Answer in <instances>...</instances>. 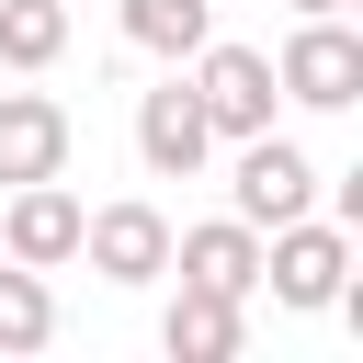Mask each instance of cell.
<instances>
[{
  "label": "cell",
  "mask_w": 363,
  "mask_h": 363,
  "mask_svg": "<svg viewBox=\"0 0 363 363\" xmlns=\"http://www.w3.org/2000/svg\"><path fill=\"white\" fill-rule=\"evenodd\" d=\"M79 193H68V170L57 182H11V216H0V261H23V272H57V261H79Z\"/></svg>",
  "instance_id": "obj_6"
},
{
  "label": "cell",
  "mask_w": 363,
  "mask_h": 363,
  "mask_svg": "<svg viewBox=\"0 0 363 363\" xmlns=\"http://www.w3.org/2000/svg\"><path fill=\"white\" fill-rule=\"evenodd\" d=\"M261 284H272V306H340V284H352V227H340V216H284V227H261Z\"/></svg>",
  "instance_id": "obj_2"
},
{
  "label": "cell",
  "mask_w": 363,
  "mask_h": 363,
  "mask_svg": "<svg viewBox=\"0 0 363 363\" xmlns=\"http://www.w3.org/2000/svg\"><path fill=\"white\" fill-rule=\"evenodd\" d=\"M68 170V102L0 91V182H57Z\"/></svg>",
  "instance_id": "obj_9"
},
{
  "label": "cell",
  "mask_w": 363,
  "mask_h": 363,
  "mask_svg": "<svg viewBox=\"0 0 363 363\" xmlns=\"http://www.w3.org/2000/svg\"><path fill=\"white\" fill-rule=\"evenodd\" d=\"M284 11H340V0H284Z\"/></svg>",
  "instance_id": "obj_14"
},
{
  "label": "cell",
  "mask_w": 363,
  "mask_h": 363,
  "mask_svg": "<svg viewBox=\"0 0 363 363\" xmlns=\"http://www.w3.org/2000/svg\"><path fill=\"white\" fill-rule=\"evenodd\" d=\"M193 102H204L216 136H261L284 91H272V57H261V45H216V34H204V45H193Z\"/></svg>",
  "instance_id": "obj_4"
},
{
  "label": "cell",
  "mask_w": 363,
  "mask_h": 363,
  "mask_svg": "<svg viewBox=\"0 0 363 363\" xmlns=\"http://www.w3.org/2000/svg\"><path fill=\"white\" fill-rule=\"evenodd\" d=\"M238 295H204V284H182L170 295V318H159V352L170 363H238Z\"/></svg>",
  "instance_id": "obj_10"
},
{
  "label": "cell",
  "mask_w": 363,
  "mask_h": 363,
  "mask_svg": "<svg viewBox=\"0 0 363 363\" xmlns=\"http://www.w3.org/2000/svg\"><path fill=\"white\" fill-rule=\"evenodd\" d=\"M79 261H91L102 284H159V272H170V216L136 204V193H125V204H91V216H79Z\"/></svg>",
  "instance_id": "obj_5"
},
{
  "label": "cell",
  "mask_w": 363,
  "mask_h": 363,
  "mask_svg": "<svg viewBox=\"0 0 363 363\" xmlns=\"http://www.w3.org/2000/svg\"><path fill=\"white\" fill-rule=\"evenodd\" d=\"M272 91H284V102H306V113L363 102V34H352L340 11H295L284 57H272Z\"/></svg>",
  "instance_id": "obj_1"
},
{
  "label": "cell",
  "mask_w": 363,
  "mask_h": 363,
  "mask_svg": "<svg viewBox=\"0 0 363 363\" xmlns=\"http://www.w3.org/2000/svg\"><path fill=\"white\" fill-rule=\"evenodd\" d=\"M113 11H125V45L136 57H170V68L216 34V0H113Z\"/></svg>",
  "instance_id": "obj_11"
},
{
  "label": "cell",
  "mask_w": 363,
  "mask_h": 363,
  "mask_svg": "<svg viewBox=\"0 0 363 363\" xmlns=\"http://www.w3.org/2000/svg\"><path fill=\"white\" fill-rule=\"evenodd\" d=\"M318 204V170H306V147L295 136H238V170H227V216L238 227H284V216H306Z\"/></svg>",
  "instance_id": "obj_3"
},
{
  "label": "cell",
  "mask_w": 363,
  "mask_h": 363,
  "mask_svg": "<svg viewBox=\"0 0 363 363\" xmlns=\"http://www.w3.org/2000/svg\"><path fill=\"white\" fill-rule=\"evenodd\" d=\"M170 272L182 284H204V295H261V227H238V216H204V227H170Z\"/></svg>",
  "instance_id": "obj_8"
},
{
  "label": "cell",
  "mask_w": 363,
  "mask_h": 363,
  "mask_svg": "<svg viewBox=\"0 0 363 363\" xmlns=\"http://www.w3.org/2000/svg\"><path fill=\"white\" fill-rule=\"evenodd\" d=\"M68 57V0H0V68H57Z\"/></svg>",
  "instance_id": "obj_12"
},
{
  "label": "cell",
  "mask_w": 363,
  "mask_h": 363,
  "mask_svg": "<svg viewBox=\"0 0 363 363\" xmlns=\"http://www.w3.org/2000/svg\"><path fill=\"white\" fill-rule=\"evenodd\" d=\"M45 340H57V295H45V272L0 261V352H45Z\"/></svg>",
  "instance_id": "obj_13"
},
{
  "label": "cell",
  "mask_w": 363,
  "mask_h": 363,
  "mask_svg": "<svg viewBox=\"0 0 363 363\" xmlns=\"http://www.w3.org/2000/svg\"><path fill=\"white\" fill-rule=\"evenodd\" d=\"M136 159H147L159 182H193V170L216 159V125H204L193 79H170V91H136Z\"/></svg>",
  "instance_id": "obj_7"
}]
</instances>
